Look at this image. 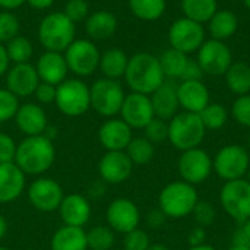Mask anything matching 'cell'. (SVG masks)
<instances>
[{
  "mask_svg": "<svg viewBox=\"0 0 250 250\" xmlns=\"http://www.w3.org/2000/svg\"><path fill=\"white\" fill-rule=\"evenodd\" d=\"M133 171V163L125 151H107L98 161V174L110 185L125 183Z\"/></svg>",
  "mask_w": 250,
  "mask_h": 250,
  "instance_id": "16",
  "label": "cell"
},
{
  "mask_svg": "<svg viewBox=\"0 0 250 250\" xmlns=\"http://www.w3.org/2000/svg\"><path fill=\"white\" fill-rule=\"evenodd\" d=\"M168 41L171 48H176L185 54L199 50L205 42V31L202 23L189 18H180L173 22L168 31Z\"/></svg>",
  "mask_w": 250,
  "mask_h": 250,
  "instance_id": "12",
  "label": "cell"
},
{
  "mask_svg": "<svg viewBox=\"0 0 250 250\" xmlns=\"http://www.w3.org/2000/svg\"><path fill=\"white\" fill-rule=\"evenodd\" d=\"M88 250H110L114 246V231L107 226H97L86 231Z\"/></svg>",
  "mask_w": 250,
  "mask_h": 250,
  "instance_id": "37",
  "label": "cell"
},
{
  "mask_svg": "<svg viewBox=\"0 0 250 250\" xmlns=\"http://www.w3.org/2000/svg\"><path fill=\"white\" fill-rule=\"evenodd\" d=\"M19 19L9 10L0 12V42H7L19 35Z\"/></svg>",
  "mask_w": 250,
  "mask_h": 250,
  "instance_id": "39",
  "label": "cell"
},
{
  "mask_svg": "<svg viewBox=\"0 0 250 250\" xmlns=\"http://www.w3.org/2000/svg\"><path fill=\"white\" fill-rule=\"evenodd\" d=\"M158 60H160L161 69L164 72V76L182 78L189 59L186 57L185 53H182V51H179L176 48H170V50L164 51L158 57Z\"/></svg>",
  "mask_w": 250,
  "mask_h": 250,
  "instance_id": "33",
  "label": "cell"
},
{
  "mask_svg": "<svg viewBox=\"0 0 250 250\" xmlns=\"http://www.w3.org/2000/svg\"><path fill=\"white\" fill-rule=\"evenodd\" d=\"M233 243L236 245H248L250 246V218L240 224L233 236Z\"/></svg>",
  "mask_w": 250,
  "mask_h": 250,
  "instance_id": "47",
  "label": "cell"
},
{
  "mask_svg": "<svg viewBox=\"0 0 250 250\" xmlns=\"http://www.w3.org/2000/svg\"><path fill=\"white\" fill-rule=\"evenodd\" d=\"M100 57L101 53L91 40H75L64 50L67 67L78 76L92 75L98 69Z\"/></svg>",
  "mask_w": 250,
  "mask_h": 250,
  "instance_id": "10",
  "label": "cell"
},
{
  "mask_svg": "<svg viewBox=\"0 0 250 250\" xmlns=\"http://www.w3.org/2000/svg\"><path fill=\"white\" fill-rule=\"evenodd\" d=\"M6 53L12 63H29L34 56V45L32 42L22 35H16L10 41L6 42Z\"/></svg>",
  "mask_w": 250,
  "mask_h": 250,
  "instance_id": "35",
  "label": "cell"
},
{
  "mask_svg": "<svg viewBox=\"0 0 250 250\" xmlns=\"http://www.w3.org/2000/svg\"><path fill=\"white\" fill-rule=\"evenodd\" d=\"M120 116L132 129H144L155 117L149 95L139 92H130L126 95Z\"/></svg>",
  "mask_w": 250,
  "mask_h": 250,
  "instance_id": "17",
  "label": "cell"
},
{
  "mask_svg": "<svg viewBox=\"0 0 250 250\" xmlns=\"http://www.w3.org/2000/svg\"><path fill=\"white\" fill-rule=\"evenodd\" d=\"M38 78L41 82H47L51 85H59L64 79H67V63L64 54L57 51H45L42 53L35 64Z\"/></svg>",
  "mask_w": 250,
  "mask_h": 250,
  "instance_id": "23",
  "label": "cell"
},
{
  "mask_svg": "<svg viewBox=\"0 0 250 250\" xmlns=\"http://www.w3.org/2000/svg\"><path fill=\"white\" fill-rule=\"evenodd\" d=\"M164 78L160 60L154 54L142 51L129 59L125 79L132 92L149 95L164 83Z\"/></svg>",
  "mask_w": 250,
  "mask_h": 250,
  "instance_id": "2",
  "label": "cell"
},
{
  "mask_svg": "<svg viewBox=\"0 0 250 250\" xmlns=\"http://www.w3.org/2000/svg\"><path fill=\"white\" fill-rule=\"evenodd\" d=\"M63 13L73 22L86 21L89 16V4L86 0H67L63 9Z\"/></svg>",
  "mask_w": 250,
  "mask_h": 250,
  "instance_id": "43",
  "label": "cell"
},
{
  "mask_svg": "<svg viewBox=\"0 0 250 250\" xmlns=\"http://www.w3.org/2000/svg\"><path fill=\"white\" fill-rule=\"evenodd\" d=\"M57 211L64 226L81 229L89 221L92 212L89 201L81 193H70L64 196Z\"/></svg>",
  "mask_w": 250,
  "mask_h": 250,
  "instance_id": "21",
  "label": "cell"
},
{
  "mask_svg": "<svg viewBox=\"0 0 250 250\" xmlns=\"http://www.w3.org/2000/svg\"><path fill=\"white\" fill-rule=\"evenodd\" d=\"M202 75H204V70L201 69L199 63L188 60V64H186V69L183 72L182 79L183 81H201Z\"/></svg>",
  "mask_w": 250,
  "mask_h": 250,
  "instance_id": "48",
  "label": "cell"
},
{
  "mask_svg": "<svg viewBox=\"0 0 250 250\" xmlns=\"http://www.w3.org/2000/svg\"><path fill=\"white\" fill-rule=\"evenodd\" d=\"M54 104L64 116L79 117L91 108L89 86L78 78H67L57 85Z\"/></svg>",
  "mask_w": 250,
  "mask_h": 250,
  "instance_id": "6",
  "label": "cell"
},
{
  "mask_svg": "<svg viewBox=\"0 0 250 250\" xmlns=\"http://www.w3.org/2000/svg\"><path fill=\"white\" fill-rule=\"evenodd\" d=\"M227 86L237 95H246L250 92V66L248 63H231L226 72Z\"/></svg>",
  "mask_w": 250,
  "mask_h": 250,
  "instance_id": "30",
  "label": "cell"
},
{
  "mask_svg": "<svg viewBox=\"0 0 250 250\" xmlns=\"http://www.w3.org/2000/svg\"><path fill=\"white\" fill-rule=\"evenodd\" d=\"M105 220L113 231L126 234L139 227L141 211L132 199L117 198L107 207Z\"/></svg>",
  "mask_w": 250,
  "mask_h": 250,
  "instance_id": "15",
  "label": "cell"
},
{
  "mask_svg": "<svg viewBox=\"0 0 250 250\" xmlns=\"http://www.w3.org/2000/svg\"><path fill=\"white\" fill-rule=\"evenodd\" d=\"M91 95V108L107 119L114 117L120 113L123 101H125V91L119 81L101 78L95 81L89 86Z\"/></svg>",
  "mask_w": 250,
  "mask_h": 250,
  "instance_id": "7",
  "label": "cell"
},
{
  "mask_svg": "<svg viewBox=\"0 0 250 250\" xmlns=\"http://www.w3.org/2000/svg\"><path fill=\"white\" fill-rule=\"evenodd\" d=\"M26 174L15 164H0V204L16 201L25 190Z\"/></svg>",
  "mask_w": 250,
  "mask_h": 250,
  "instance_id": "22",
  "label": "cell"
},
{
  "mask_svg": "<svg viewBox=\"0 0 250 250\" xmlns=\"http://www.w3.org/2000/svg\"><path fill=\"white\" fill-rule=\"evenodd\" d=\"M133 166H145L152 161L155 155V146L145 136L144 138H132L127 148L125 149Z\"/></svg>",
  "mask_w": 250,
  "mask_h": 250,
  "instance_id": "32",
  "label": "cell"
},
{
  "mask_svg": "<svg viewBox=\"0 0 250 250\" xmlns=\"http://www.w3.org/2000/svg\"><path fill=\"white\" fill-rule=\"evenodd\" d=\"M132 138V127L122 119H107L98 129V141L105 151H125Z\"/></svg>",
  "mask_w": 250,
  "mask_h": 250,
  "instance_id": "19",
  "label": "cell"
},
{
  "mask_svg": "<svg viewBox=\"0 0 250 250\" xmlns=\"http://www.w3.org/2000/svg\"><path fill=\"white\" fill-rule=\"evenodd\" d=\"M144 132H145V138L149 142H152L154 145L155 144H161L166 139H168V123L166 120H163V119L154 117L144 127Z\"/></svg>",
  "mask_w": 250,
  "mask_h": 250,
  "instance_id": "40",
  "label": "cell"
},
{
  "mask_svg": "<svg viewBox=\"0 0 250 250\" xmlns=\"http://www.w3.org/2000/svg\"><path fill=\"white\" fill-rule=\"evenodd\" d=\"M205 240H207V230L204 227H201V226L192 229L189 236H188V242H189L190 248L205 245Z\"/></svg>",
  "mask_w": 250,
  "mask_h": 250,
  "instance_id": "49",
  "label": "cell"
},
{
  "mask_svg": "<svg viewBox=\"0 0 250 250\" xmlns=\"http://www.w3.org/2000/svg\"><path fill=\"white\" fill-rule=\"evenodd\" d=\"M148 250H170V248L163 243H155V245H151Z\"/></svg>",
  "mask_w": 250,
  "mask_h": 250,
  "instance_id": "55",
  "label": "cell"
},
{
  "mask_svg": "<svg viewBox=\"0 0 250 250\" xmlns=\"http://www.w3.org/2000/svg\"><path fill=\"white\" fill-rule=\"evenodd\" d=\"M182 10L185 18L195 22H209L217 9V0H182Z\"/></svg>",
  "mask_w": 250,
  "mask_h": 250,
  "instance_id": "31",
  "label": "cell"
},
{
  "mask_svg": "<svg viewBox=\"0 0 250 250\" xmlns=\"http://www.w3.org/2000/svg\"><path fill=\"white\" fill-rule=\"evenodd\" d=\"M199 117L205 126V129L209 130H220L221 127L226 126L229 120V111L223 104L218 103H209L201 113Z\"/></svg>",
  "mask_w": 250,
  "mask_h": 250,
  "instance_id": "36",
  "label": "cell"
},
{
  "mask_svg": "<svg viewBox=\"0 0 250 250\" xmlns=\"http://www.w3.org/2000/svg\"><path fill=\"white\" fill-rule=\"evenodd\" d=\"M40 78L31 63H16L6 72V88L18 98L34 95Z\"/></svg>",
  "mask_w": 250,
  "mask_h": 250,
  "instance_id": "18",
  "label": "cell"
},
{
  "mask_svg": "<svg viewBox=\"0 0 250 250\" xmlns=\"http://www.w3.org/2000/svg\"><path fill=\"white\" fill-rule=\"evenodd\" d=\"M51 250H88L86 231L81 227L63 226L51 237Z\"/></svg>",
  "mask_w": 250,
  "mask_h": 250,
  "instance_id": "27",
  "label": "cell"
},
{
  "mask_svg": "<svg viewBox=\"0 0 250 250\" xmlns=\"http://www.w3.org/2000/svg\"><path fill=\"white\" fill-rule=\"evenodd\" d=\"M229 250H250V246H248V245H236V243H231V246H230Z\"/></svg>",
  "mask_w": 250,
  "mask_h": 250,
  "instance_id": "56",
  "label": "cell"
},
{
  "mask_svg": "<svg viewBox=\"0 0 250 250\" xmlns=\"http://www.w3.org/2000/svg\"><path fill=\"white\" fill-rule=\"evenodd\" d=\"M215 173L226 182L243 179L250 167L249 151L240 145H227L221 148L212 160Z\"/></svg>",
  "mask_w": 250,
  "mask_h": 250,
  "instance_id": "9",
  "label": "cell"
},
{
  "mask_svg": "<svg viewBox=\"0 0 250 250\" xmlns=\"http://www.w3.org/2000/svg\"><path fill=\"white\" fill-rule=\"evenodd\" d=\"M177 98L185 111L199 114L209 104V91L201 81H183L177 86Z\"/></svg>",
  "mask_w": 250,
  "mask_h": 250,
  "instance_id": "24",
  "label": "cell"
},
{
  "mask_svg": "<svg viewBox=\"0 0 250 250\" xmlns=\"http://www.w3.org/2000/svg\"><path fill=\"white\" fill-rule=\"evenodd\" d=\"M16 146H18V144L15 142V139L10 135L0 132V164L15 161Z\"/></svg>",
  "mask_w": 250,
  "mask_h": 250,
  "instance_id": "45",
  "label": "cell"
},
{
  "mask_svg": "<svg viewBox=\"0 0 250 250\" xmlns=\"http://www.w3.org/2000/svg\"><path fill=\"white\" fill-rule=\"evenodd\" d=\"M151 95H152L151 103H152L155 117L167 122V120H171L177 114V110L180 107L179 98H177V86L164 82Z\"/></svg>",
  "mask_w": 250,
  "mask_h": 250,
  "instance_id": "25",
  "label": "cell"
},
{
  "mask_svg": "<svg viewBox=\"0 0 250 250\" xmlns=\"http://www.w3.org/2000/svg\"><path fill=\"white\" fill-rule=\"evenodd\" d=\"M19 105V98L16 95H13L7 88H0V123L15 119Z\"/></svg>",
  "mask_w": 250,
  "mask_h": 250,
  "instance_id": "38",
  "label": "cell"
},
{
  "mask_svg": "<svg viewBox=\"0 0 250 250\" xmlns=\"http://www.w3.org/2000/svg\"><path fill=\"white\" fill-rule=\"evenodd\" d=\"M56 160L53 139L47 135L25 136L16 146L15 164L28 176H42Z\"/></svg>",
  "mask_w": 250,
  "mask_h": 250,
  "instance_id": "1",
  "label": "cell"
},
{
  "mask_svg": "<svg viewBox=\"0 0 250 250\" xmlns=\"http://www.w3.org/2000/svg\"><path fill=\"white\" fill-rule=\"evenodd\" d=\"M243 3H245V4H246V6L250 9V0H243Z\"/></svg>",
  "mask_w": 250,
  "mask_h": 250,
  "instance_id": "58",
  "label": "cell"
},
{
  "mask_svg": "<svg viewBox=\"0 0 250 250\" xmlns=\"http://www.w3.org/2000/svg\"><path fill=\"white\" fill-rule=\"evenodd\" d=\"M205 126L196 113H177L168 123V141L179 151L199 148L205 139Z\"/></svg>",
  "mask_w": 250,
  "mask_h": 250,
  "instance_id": "5",
  "label": "cell"
},
{
  "mask_svg": "<svg viewBox=\"0 0 250 250\" xmlns=\"http://www.w3.org/2000/svg\"><path fill=\"white\" fill-rule=\"evenodd\" d=\"M85 31L91 40H107L117 31V18L108 10H97L85 21Z\"/></svg>",
  "mask_w": 250,
  "mask_h": 250,
  "instance_id": "26",
  "label": "cell"
},
{
  "mask_svg": "<svg viewBox=\"0 0 250 250\" xmlns=\"http://www.w3.org/2000/svg\"><path fill=\"white\" fill-rule=\"evenodd\" d=\"M0 250H10V249H7V248H4V246H0Z\"/></svg>",
  "mask_w": 250,
  "mask_h": 250,
  "instance_id": "60",
  "label": "cell"
},
{
  "mask_svg": "<svg viewBox=\"0 0 250 250\" xmlns=\"http://www.w3.org/2000/svg\"><path fill=\"white\" fill-rule=\"evenodd\" d=\"M56 91H57L56 85H51V83L40 81L34 95H35L38 103H41V104H51V103L56 101Z\"/></svg>",
  "mask_w": 250,
  "mask_h": 250,
  "instance_id": "46",
  "label": "cell"
},
{
  "mask_svg": "<svg viewBox=\"0 0 250 250\" xmlns=\"http://www.w3.org/2000/svg\"><path fill=\"white\" fill-rule=\"evenodd\" d=\"M23 3H26V0H0V7L4 10H13L21 7Z\"/></svg>",
  "mask_w": 250,
  "mask_h": 250,
  "instance_id": "53",
  "label": "cell"
},
{
  "mask_svg": "<svg viewBox=\"0 0 250 250\" xmlns=\"http://www.w3.org/2000/svg\"><path fill=\"white\" fill-rule=\"evenodd\" d=\"M198 63L204 70V73L220 76V75H226V72L231 66L233 54L229 45L224 44V41L212 38L201 45L198 54Z\"/></svg>",
  "mask_w": 250,
  "mask_h": 250,
  "instance_id": "14",
  "label": "cell"
},
{
  "mask_svg": "<svg viewBox=\"0 0 250 250\" xmlns=\"http://www.w3.org/2000/svg\"><path fill=\"white\" fill-rule=\"evenodd\" d=\"M15 123L25 136L44 135L48 129V119L44 108L35 103L19 105L15 114Z\"/></svg>",
  "mask_w": 250,
  "mask_h": 250,
  "instance_id": "20",
  "label": "cell"
},
{
  "mask_svg": "<svg viewBox=\"0 0 250 250\" xmlns=\"http://www.w3.org/2000/svg\"><path fill=\"white\" fill-rule=\"evenodd\" d=\"M151 246L149 236L141 229H135L125 234L123 248L125 250H148Z\"/></svg>",
  "mask_w": 250,
  "mask_h": 250,
  "instance_id": "42",
  "label": "cell"
},
{
  "mask_svg": "<svg viewBox=\"0 0 250 250\" xmlns=\"http://www.w3.org/2000/svg\"><path fill=\"white\" fill-rule=\"evenodd\" d=\"M129 57L120 48H110L104 51L100 57V70L103 72L104 78L117 81L119 78L125 76L127 69Z\"/></svg>",
  "mask_w": 250,
  "mask_h": 250,
  "instance_id": "28",
  "label": "cell"
},
{
  "mask_svg": "<svg viewBox=\"0 0 250 250\" xmlns=\"http://www.w3.org/2000/svg\"><path fill=\"white\" fill-rule=\"evenodd\" d=\"M248 144H249V149H250V133H249V139H248Z\"/></svg>",
  "mask_w": 250,
  "mask_h": 250,
  "instance_id": "61",
  "label": "cell"
},
{
  "mask_svg": "<svg viewBox=\"0 0 250 250\" xmlns=\"http://www.w3.org/2000/svg\"><path fill=\"white\" fill-rule=\"evenodd\" d=\"M9 64H10V60L7 57L6 47L0 42V76L6 75V72L9 70Z\"/></svg>",
  "mask_w": 250,
  "mask_h": 250,
  "instance_id": "51",
  "label": "cell"
},
{
  "mask_svg": "<svg viewBox=\"0 0 250 250\" xmlns=\"http://www.w3.org/2000/svg\"><path fill=\"white\" fill-rule=\"evenodd\" d=\"M231 114L239 125L250 127V94L239 95V98L233 103Z\"/></svg>",
  "mask_w": 250,
  "mask_h": 250,
  "instance_id": "44",
  "label": "cell"
},
{
  "mask_svg": "<svg viewBox=\"0 0 250 250\" xmlns=\"http://www.w3.org/2000/svg\"><path fill=\"white\" fill-rule=\"evenodd\" d=\"M248 180L250 182V167H249V170H248Z\"/></svg>",
  "mask_w": 250,
  "mask_h": 250,
  "instance_id": "59",
  "label": "cell"
},
{
  "mask_svg": "<svg viewBox=\"0 0 250 250\" xmlns=\"http://www.w3.org/2000/svg\"><path fill=\"white\" fill-rule=\"evenodd\" d=\"M189 250H217L214 246H209V245H201V246H195V248H190Z\"/></svg>",
  "mask_w": 250,
  "mask_h": 250,
  "instance_id": "57",
  "label": "cell"
},
{
  "mask_svg": "<svg viewBox=\"0 0 250 250\" xmlns=\"http://www.w3.org/2000/svg\"><path fill=\"white\" fill-rule=\"evenodd\" d=\"M166 221H167V217L164 215V212L160 208L152 209L146 217V223L151 229H161L166 224Z\"/></svg>",
  "mask_w": 250,
  "mask_h": 250,
  "instance_id": "50",
  "label": "cell"
},
{
  "mask_svg": "<svg viewBox=\"0 0 250 250\" xmlns=\"http://www.w3.org/2000/svg\"><path fill=\"white\" fill-rule=\"evenodd\" d=\"M198 192L186 182H171L163 188L158 196V208L167 218L179 220L190 215L198 204Z\"/></svg>",
  "mask_w": 250,
  "mask_h": 250,
  "instance_id": "4",
  "label": "cell"
},
{
  "mask_svg": "<svg viewBox=\"0 0 250 250\" xmlns=\"http://www.w3.org/2000/svg\"><path fill=\"white\" fill-rule=\"evenodd\" d=\"M6 233H7V221L3 215H0V240L4 239Z\"/></svg>",
  "mask_w": 250,
  "mask_h": 250,
  "instance_id": "54",
  "label": "cell"
},
{
  "mask_svg": "<svg viewBox=\"0 0 250 250\" xmlns=\"http://www.w3.org/2000/svg\"><path fill=\"white\" fill-rule=\"evenodd\" d=\"M54 1L56 0H26V3L37 10H45V9L51 7Z\"/></svg>",
  "mask_w": 250,
  "mask_h": 250,
  "instance_id": "52",
  "label": "cell"
},
{
  "mask_svg": "<svg viewBox=\"0 0 250 250\" xmlns=\"http://www.w3.org/2000/svg\"><path fill=\"white\" fill-rule=\"evenodd\" d=\"M223 209L239 224L250 218V182L248 179L226 182L220 192Z\"/></svg>",
  "mask_w": 250,
  "mask_h": 250,
  "instance_id": "8",
  "label": "cell"
},
{
  "mask_svg": "<svg viewBox=\"0 0 250 250\" xmlns=\"http://www.w3.org/2000/svg\"><path fill=\"white\" fill-rule=\"evenodd\" d=\"M64 198L63 188L51 177L40 176L28 188L29 204L41 212L57 211Z\"/></svg>",
  "mask_w": 250,
  "mask_h": 250,
  "instance_id": "13",
  "label": "cell"
},
{
  "mask_svg": "<svg viewBox=\"0 0 250 250\" xmlns=\"http://www.w3.org/2000/svg\"><path fill=\"white\" fill-rule=\"evenodd\" d=\"M239 19L231 10H217L209 19V32L214 40H227L236 34Z\"/></svg>",
  "mask_w": 250,
  "mask_h": 250,
  "instance_id": "29",
  "label": "cell"
},
{
  "mask_svg": "<svg viewBox=\"0 0 250 250\" xmlns=\"http://www.w3.org/2000/svg\"><path fill=\"white\" fill-rule=\"evenodd\" d=\"M177 168L183 182L195 186L204 183L211 176L214 166L211 155L205 149L193 148L182 152L177 163Z\"/></svg>",
  "mask_w": 250,
  "mask_h": 250,
  "instance_id": "11",
  "label": "cell"
},
{
  "mask_svg": "<svg viewBox=\"0 0 250 250\" xmlns=\"http://www.w3.org/2000/svg\"><path fill=\"white\" fill-rule=\"evenodd\" d=\"M192 214H193L195 221L198 223V226H201L204 229L211 226L217 218L215 207L209 201H198V204H196Z\"/></svg>",
  "mask_w": 250,
  "mask_h": 250,
  "instance_id": "41",
  "label": "cell"
},
{
  "mask_svg": "<svg viewBox=\"0 0 250 250\" xmlns=\"http://www.w3.org/2000/svg\"><path fill=\"white\" fill-rule=\"evenodd\" d=\"M76 26L63 12H51L38 26V40L45 51L63 53L75 41Z\"/></svg>",
  "mask_w": 250,
  "mask_h": 250,
  "instance_id": "3",
  "label": "cell"
},
{
  "mask_svg": "<svg viewBox=\"0 0 250 250\" xmlns=\"http://www.w3.org/2000/svg\"><path fill=\"white\" fill-rule=\"evenodd\" d=\"M166 0H129L130 12L142 21H155L166 10Z\"/></svg>",
  "mask_w": 250,
  "mask_h": 250,
  "instance_id": "34",
  "label": "cell"
}]
</instances>
